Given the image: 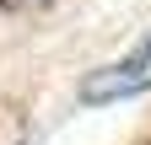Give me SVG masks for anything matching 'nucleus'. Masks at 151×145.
Returning <instances> with one entry per match:
<instances>
[{
  "label": "nucleus",
  "mask_w": 151,
  "mask_h": 145,
  "mask_svg": "<svg viewBox=\"0 0 151 145\" xmlns=\"http://www.w3.org/2000/svg\"><path fill=\"white\" fill-rule=\"evenodd\" d=\"M140 92H151V27L140 32V43L124 54V59H108V65H97L92 75L81 81V97L86 107H108V102H129V97H140Z\"/></svg>",
  "instance_id": "f257e3e1"
},
{
  "label": "nucleus",
  "mask_w": 151,
  "mask_h": 145,
  "mask_svg": "<svg viewBox=\"0 0 151 145\" xmlns=\"http://www.w3.org/2000/svg\"><path fill=\"white\" fill-rule=\"evenodd\" d=\"M6 11H38V6H49V0H0Z\"/></svg>",
  "instance_id": "f03ea898"
}]
</instances>
